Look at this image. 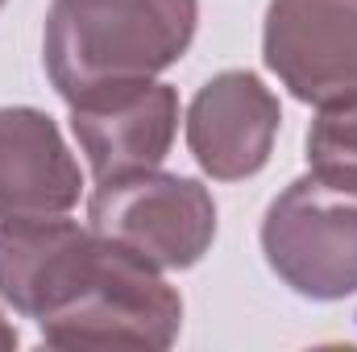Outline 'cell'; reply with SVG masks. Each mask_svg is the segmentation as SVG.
<instances>
[{"mask_svg": "<svg viewBox=\"0 0 357 352\" xmlns=\"http://www.w3.org/2000/svg\"><path fill=\"white\" fill-rule=\"evenodd\" d=\"M0 298L50 349H171L183 298L146 257L63 216L0 220Z\"/></svg>", "mask_w": 357, "mask_h": 352, "instance_id": "obj_1", "label": "cell"}, {"mask_svg": "<svg viewBox=\"0 0 357 352\" xmlns=\"http://www.w3.org/2000/svg\"><path fill=\"white\" fill-rule=\"evenodd\" d=\"M195 17V0H50L46 75L67 104L96 88L154 79L187 54Z\"/></svg>", "mask_w": 357, "mask_h": 352, "instance_id": "obj_2", "label": "cell"}, {"mask_svg": "<svg viewBox=\"0 0 357 352\" xmlns=\"http://www.w3.org/2000/svg\"><path fill=\"white\" fill-rule=\"evenodd\" d=\"M262 253L303 298L337 303L357 294V191L316 175L295 178L270 199Z\"/></svg>", "mask_w": 357, "mask_h": 352, "instance_id": "obj_3", "label": "cell"}, {"mask_svg": "<svg viewBox=\"0 0 357 352\" xmlns=\"http://www.w3.org/2000/svg\"><path fill=\"white\" fill-rule=\"evenodd\" d=\"M91 232L158 269L195 265L216 237V203L199 178L133 170L104 178L88 203Z\"/></svg>", "mask_w": 357, "mask_h": 352, "instance_id": "obj_4", "label": "cell"}, {"mask_svg": "<svg viewBox=\"0 0 357 352\" xmlns=\"http://www.w3.org/2000/svg\"><path fill=\"white\" fill-rule=\"evenodd\" d=\"M262 54L303 104L357 95V0H270Z\"/></svg>", "mask_w": 357, "mask_h": 352, "instance_id": "obj_5", "label": "cell"}, {"mask_svg": "<svg viewBox=\"0 0 357 352\" xmlns=\"http://www.w3.org/2000/svg\"><path fill=\"white\" fill-rule=\"evenodd\" d=\"M71 133L88 154L96 182L154 170L175 145L178 95L154 79L96 88L71 104Z\"/></svg>", "mask_w": 357, "mask_h": 352, "instance_id": "obj_6", "label": "cell"}, {"mask_svg": "<svg viewBox=\"0 0 357 352\" xmlns=\"http://www.w3.org/2000/svg\"><path fill=\"white\" fill-rule=\"evenodd\" d=\"M282 108L254 71H220L187 108V145L199 170L220 182L258 175L270 162Z\"/></svg>", "mask_w": 357, "mask_h": 352, "instance_id": "obj_7", "label": "cell"}, {"mask_svg": "<svg viewBox=\"0 0 357 352\" xmlns=\"http://www.w3.org/2000/svg\"><path fill=\"white\" fill-rule=\"evenodd\" d=\"M84 175L59 125L38 108H0V220L67 216Z\"/></svg>", "mask_w": 357, "mask_h": 352, "instance_id": "obj_8", "label": "cell"}, {"mask_svg": "<svg viewBox=\"0 0 357 352\" xmlns=\"http://www.w3.org/2000/svg\"><path fill=\"white\" fill-rule=\"evenodd\" d=\"M307 166L333 186L357 191V95L320 108L307 129Z\"/></svg>", "mask_w": 357, "mask_h": 352, "instance_id": "obj_9", "label": "cell"}, {"mask_svg": "<svg viewBox=\"0 0 357 352\" xmlns=\"http://www.w3.org/2000/svg\"><path fill=\"white\" fill-rule=\"evenodd\" d=\"M8 349H17V328L0 315V352H8Z\"/></svg>", "mask_w": 357, "mask_h": 352, "instance_id": "obj_10", "label": "cell"}, {"mask_svg": "<svg viewBox=\"0 0 357 352\" xmlns=\"http://www.w3.org/2000/svg\"><path fill=\"white\" fill-rule=\"evenodd\" d=\"M0 8H4V0H0Z\"/></svg>", "mask_w": 357, "mask_h": 352, "instance_id": "obj_11", "label": "cell"}]
</instances>
